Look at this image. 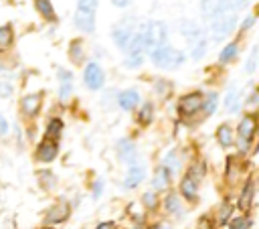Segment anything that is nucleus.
Masks as SVG:
<instances>
[{"label":"nucleus","mask_w":259,"mask_h":229,"mask_svg":"<svg viewBox=\"0 0 259 229\" xmlns=\"http://www.w3.org/2000/svg\"><path fill=\"white\" fill-rule=\"evenodd\" d=\"M180 193H182L188 201H194V199H196V180H194L190 174L182 178V182H180Z\"/></svg>","instance_id":"obj_21"},{"label":"nucleus","mask_w":259,"mask_h":229,"mask_svg":"<svg viewBox=\"0 0 259 229\" xmlns=\"http://www.w3.org/2000/svg\"><path fill=\"white\" fill-rule=\"evenodd\" d=\"M217 138H219V144L227 148V146L233 144V130H231L227 124H223V126L217 130Z\"/></svg>","instance_id":"obj_25"},{"label":"nucleus","mask_w":259,"mask_h":229,"mask_svg":"<svg viewBox=\"0 0 259 229\" xmlns=\"http://www.w3.org/2000/svg\"><path fill=\"white\" fill-rule=\"evenodd\" d=\"M166 209H168L172 215H178V213H180V201H178V197H176L174 193L166 197Z\"/></svg>","instance_id":"obj_29"},{"label":"nucleus","mask_w":259,"mask_h":229,"mask_svg":"<svg viewBox=\"0 0 259 229\" xmlns=\"http://www.w3.org/2000/svg\"><path fill=\"white\" fill-rule=\"evenodd\" d=\"M57 79H59V99L65 103L73 93V73L61 67L57 69Z\"/></svg>","instance_id":"obj_11"},{"label":"nucleus","mask_w":259,"mask_h":229,"mask_svg":"<svg viewBox=\"0 0 259 229\" xmlns=\"http://www.w3.org/2000/svg\"><path fill=\"white\" fill-rule=\"evenodd\" d=\"M59 154V142L51 140V138H42L34 150V158L38 162H53Z\"/></svg>","instance_id":"obj_10"},{"label":"nucleus","mask_w":259,"mask_h":229,"mask_svg":"<svg viewBox=\"0 0 259 229\" xmlns=\"http://www.w3.org/2000/svg\"><path fill=\"white\" fill-rule=\"evenodd\" d=\"M259 128V118L255 113H245L239 122V146L241 150H247L251 140L255 138V132Z\"/></svg>","instance_id":"obj_6"},{"label":"nucleus","mask_w":259,"mask_h":229,"mask_svg":"<svg viewBox=\"0 0 259 229\" xmlns=\"http://www.w3.org/2000/svg\"><path fill=\"white\" fill-rule=\"evenodd\" d=\"M97 6H99V0H77V8H75V16H73V24L77 30H81L85 34H91L95 30Z\"/></svg>","instance_id":"obj_2"},{"label":"nucleus","mask_w":259,"mask_h":229,"mask_svg":"<svg viewBox=\"0 0 259 229\" xmlns=\"http://www.w3.org/2000/svg\"><path fill=\"white\" fill-rule=\"evenodd\" d=\"M95 229H113V223L111 221H105V223H99Z\"/></svg>","instance_id":"obj_42"},{"label":"nucleus","mask_w":259,"mask_h":229,"mask_svg":"<svg viewBox=\"0 0 259 229\" xmlns=\"http://www.w3.org/2000/svg\"><path fill=\"white\" fill-rule=\"evenodd\" d=\"M61 134H63V120L61 118H51L47 122V128H45V138H51V140L59 142Z\"/></svg>","instance_id":"obj_18"},{"label":"nucleus","mask_w":259,"mask_h":229,"mask_svg":"<svg viewBox=\"0 0 259 229\" xmlns=\"http://www.w3.org/2000/svg\"><path fill=\"white\" fill-rule=\"evenodd\" d=\"M42 97H45L42 91H34V93L22 95V99H20V113H22L26 120H34V118L40 113Z\"/></svg>","instance_id":"obj_8"},{"label":"nucleus","mask_w":259,"mask_h":229,"mask_svg":"<svg viewBox=\"0 0 259 229\" xmlns=\"http://www.w3.org/2000/svg\"><path fill=\"white\" fill-rule=\"evenodd\" d=\"M198 229H212L210 219H208V217H202V219L198 221Z\"/></svg>","instance_id":"obj_39"},{"label":"nucleus","mask_w":259,"mask_h":229,"mask_svg":"<svg viewBox=\"0 0 259 229\" xmlns=\"http://www.w3.org/2000/svg\"><path fill=\"white\" fill-rule=\"evenodd\" d=\"M144 174H146L144 164H140V162H132V164H130V170H127V176H125L123 186H125V188H134V186H138V184L144 180Z\"/></svg>","instance_id":"obj_13"},{"label":"nucleus","mask_w":259,"mask_h":229,"mask_svg":"<svg viewBox=\"0 0 259 229\" xmlns=\"http://www.w3.org/2000/svg\"><path fill=\"white\" fill-rule=\"evenodd\" d=\"M83 83H85V87L91 89V91H97V89L103 87V83H105V73H103V69H101L99 63L89 61V63L83 67Z\"/></svg>","instance_id":"obj_7"},{"label":"nucleus","mask_w":259,"mask_h":229,"mask_svg":"<svg viewBox=\"0 0 259 229\" xmlns=\"http://www.w3.org/2000/svg\"><path fill=\"white\" fill-rule=\"evenodd\" d=\"M142 36H144V47L146 51H154L156 47H162L168 43V32H166V24L162 20H148L144 24L138 26Z\"/></svg>","instance_id":"obj_3"},{"label":"nucleus","mask_w":259,"mask_h":229,"mask_svg":"<svg viewBox=\"0 0 259 229\" xmlns=\"http://www.w3.org/2000/svg\"><path fill=\"white\" fill-rule=\"evenodd\" d=\"M152 120H154V103L152 101H146V103H142V107L138 111V122L148 126Z\"/></svg>","instance_id":"obj_22"},{"label":"nucleus","mask_w":259,"mask_h":229,"mask_svg":"<svg viewBox=\"0 0 259 229\" xmlns=\"http://www.w3.org/2000/svg\"><path fill=\"white\" fill-rule=\"evenodd\" d=\"M8 130H10V128H8V120L0 113V136H6V134H8Z\"/></svg>","instance_id":"obj_36"},{"label":"nucleus","mask_w":259,"mask_h":229,"mask_svg":"<svg viewBox=\"0 0 259 229\" xmlns=\"http://www.w3.org/2000/svg\"><path fill=\"white\" fill-rule=\"evenodd\" d=\"M14 93V85L10 81H0V99H8Z\"/></svg>","instance_id":"obj_31"},{"label":"nucleus","mask_w":259,"mask_h":229,"mask_svg":"<svg viewBox=\"0 0 259 229\" xmlns=\"http://www.w3.org/2000/svg\"><path fill=\"white\" fill-rule=\"evenodd\" d=\"M140 93L138 89H123L119 95H117V105L123 109V111H134L138 105H140Z\"/></svg>","instance_id":"obj_12"},{"label":"nucleus","mask_w":259,"mask_h":229,"mask_svg":"<svg viewBox=\"0 0 259 229\" xmlns=\"http://www.w3.org/2000/svg\"><path fill=\"white\" fill-rule=\"evenodd\" d=\"M229 213H231V205L227 203V205H223V209H221V221H223V223L229 219Z\"/></svg>","instance_id":"obj_38"},{"label":"nucleus","mask_w":259,"mask_h":229,"mask_svg":"<svg viewBox=\"0 0 259 229\" xmlns=\"http://www.w3.org/2000/svg\"><path fill=\"white\" fill-rule=\"evenodd\" d=\"M69 59L73 65H81L85 61V45L81 39H73L69 43Z\"/></svg>","instance_id":"obj_16"},{"label":"nucleus","mask_w":259,"mask_h":229,"mask_svg":"<svg viewBox=\"0 0 259 229\" xmlns=\"http://www.w3.org/2000/svg\"><path fill=\"white\" fill-rule=\"evenodd\" d=\"M134 34H136V26H134L132 20H123V22L115 24L113 30H111V39L117 45V49H121V51L127 49V45H130V41H132Z\"/></svg>","instance_id":"obj_9"},{"label":"nucleus","mask_w":259,"mask_h":229,"mask_svg":"<svg viewBox=\"0 0 259 229\" xmlns=\"http://www.w3.org/2000/svg\"><path fill=\"white\" fill-rule=\"evenodd\" d=\"M34 4V10L38 12V16L47 22H57V12H55V6L51 0H32Z\"/></svg>","instance_id":"obj_15"},{"label":"nucleus","mask_w":259,"mask_h":229,"mask_svg":"<svg viewBox=\"0 0 259 229\" xmlns=\"http://www.w3.org/2000/svg\"><path fill=\"white\" fill-rule=\"evenodd\" d=\"M67 217H69V205L61 201V203L53 205V207L47 211L45 221H47V223H63Z\"/></svg>","instance_id":"obj_14"},{"label":"nucleus","mask_w":259,"mask_h":229,"mask_svg":"<svg viewBox=\"0 0 259 229\" xmlns=\"http://www.w3.org/2000/svg\"><path fill=\"white\" fill-rule=\"evenodd\" d=\"M38 178H42L40 182H42V186H47V188H51V186L55 184V182H53L55 176H53L49 170H40V172H38Z\"/></svg>","instance_id":"obj_33"},{"label":"nucleus","mask_w":259,"mask_h":229,"mask_svg":"<svg viewBox=\"0 0 259 229\" xmlns=\"http://www.w3.org/2000/svg\"><path fill=\"white\" fill-rule=\"evenodd\" d=\"M257 59H259V47H253L251 53H249V57H247V61H245V71L249 75L257 69Z\"/></svg>","instance_id":"obj_26"},{"label":"nucleus","mask_w":259,"mask_h":229,"mask_svg":"<svg viewBox=\"0 0 259 229\" xmlns=\"http://www.w3.org/2000/svg\"><path fill=\"white\" fill-rule=\"evenodd\" d=\"M164 168H170L172 172L178 170V162H176V158H174V152H170V154L166 156V166H164Z\"/></svg>","instance_id":"obj_35"},{"label":"nucleus","mask_w":259,"mask_h":229,"mask_svg":"<svg viewBox=\"0 0 259 229\" xmlns=\"http://www.w3.org/2000/svg\"><path fill=\"white\" fill-rule=\"evenodd\" d=\"M150 59L156 67L160 69H176L178 65L184 63L186 55L184 51H176L174 47H170L168 43L162 45V47H156L154 51H150Z\"/></svg>","instance_id":"obj_4"},{"label":"nucleus","mask_w":259,"mask_h":229,"mask_svg":"<svg viewBox=\"0 0 259 229\" xmlns=\"http://www.w3.org/2000/svg\"><path fill=\"white\" fill-rule=\"evenodd\" d=\"M168 186V168H158L154 176V188H166Z\"/></svg>","instance_id":"obj_27"},{"label":"nucleus","mask_w":259,"mask_h":229,"mask_svg":"<svg viewBox=\"0 0 259 229\" xmlns=\"http://www.w3.org/2000/svg\"><path fill=\"white\" fill-rule=\"evenodd\" d=\"M217 101H219V95L212 91V93H208L206 97H204V101H202V109H204V113H214V109H217Z\"/></svg>","instance_id":"obj_28"},{"label":"nucleus","mask_w":259,"mask_h":229,"mask_svg":"<svg viewBox=\"0 0 259 229\" xmlns=\"http://www.w3.org/2000/svg\"><path fill=\"white\" fill-rule=\"evenodd\" d=\"M233 2V6H235V10H241V8H245V6H249L253 0H231Z\"/></svg>","instance_id":"obj_37"},{"label":"nucleus","mask_w":259,"mask_h":229,"mask_svg":"<svg viewBox=\"0 0 259 229\" xmlns=\"http://www.w3.org/2000/svg\"><path fill=\"white\" fill-rule=\"evenodd\" d=\"M178 28H180V32H182L184 41L188 43L190 57H192L194 61L202 59V57H204V53H206V47H208V41H206V34L202 32V28H200L194 20H190V18L180 20Z\"/></svg>","instance_id":"obj_1"},{"label":"nucleus","mask_w":259,"mask_h":229,"mask_svg":"<svg viewBox=\"0 0 259 229\" xmlns=\"http://www.w3.org/2000/svg\"><path fill=\"white\" fill-rule=\"evenodd\" d=\"M101 188H103V182H101V180H97V182H95V186H93V197H95V199L101 195Z\"/></svg>","instance_id":"obj_41"},{"label":"nucleus","mask_w":259,"mask_h":229,"mask_svg":"<svg viewBox=\"0 0 259 229\" xmlns=\"http://www.w3.org/2000/svg\"><path fill=\"white\" fill-rule=\"evenodd\" d=\"M156 91H158L162 97H166V95L172 91V83L166 81V79H158V81H156Z\"/></svg>","instance_id":"obj_30"},{"label":"nucleus","mask_w":259,"mask_h":229,"mask_svg":"<svg viewBox=\"0 0 259 229\" xmlns=\"http://www.w3.org/2000/svg\"><path fill=\"white\" fill-rule=\"evenodd\" d=\"M239 105H241V101H239V89L237 87H231L227 91V95H225V109L229 113H235V111H239Z\"/></svg>","instance_id":"obj_20"},{"label":"nucleus","mask_w":259,"mask_h":229,"mask_svg":"<svg viewBox=\"0 0 259 229\" xmlns=\"http://www.w3.org/2000/svg\"><path fill=\"white\" fill-rule=\"evenodd\" d=\"M14 43V30L10 24H0V53H6Z\"/></svg>","instance_id":"obj_19"},{"label":"nucleus","mask_w":259,"mask_h":229,"mask_svg":"<svg viewBox=\"0 0 259 229\" xmlns=\"http://www.w3.org/2000/svg\"><path fill=\"white\" fill-rule=\"evenodd\" d=\"M251 201H253V182L247 180V184H245V188H243V193H241V197H239V207H241L243 211H249Z\"/></svg>","instance_id":"obj_23"},{"label":"nucleus","mask_w":259,"mask_h":229,"mask_svg":"<svg viewBox=\"0 0 259 229\" xmlns=\"http://www.w3.org/2000/svg\"><path fill=\"white\" fill-rule=\"evenodd\" d=\"M202 101H204V95L200 91H190L186 95H182L176 103V111L180 118H190L194 116L196 111L202 109Z\"/></svg>","instance_id":"obj_5"},{"label":"nucleus","mask_w":259,"mask_h":229,"mask_svg":"<svg viewBox=\"0 0 259 229\" xmlns=\"http://www.w3.org/2000/svg\"><path fill=\"white\" fill-rule=\"evenodd\" d=\"M42 229H53V227H42Z\"/></svg>","instance_id":"obj_44"},{"label":"nucleus","mask_w":259,"mask_h":229,"mask_svg":"<svg viewBox=\"0 0 259 229\" xmlns=\"http://www.w3.org/2000/svg\"><path fill=\"white\" fill-rule=\"evenodd\" d=\"M255 20H257V16H255V14H247V16H245V20L239 24L241 32H247V30H249V28L255 24Z\"/></svg>","instance_id":"obj_34"},{"label":"nucleus","mask_w":259,"mask_h":229,"mask_svg":"<svg viewBox=\"0 0 259 229\" xmlns=\"http://www.w3.org/2000/svg\"><path fill=\"white\" fill-rule=\"evenodd\" d=\"M146 201H148L150 207H154V195H146V197H144V203H146Z\"/></svg>","instance_id":"obj_43"},{"label":"nucleus","mask_w":259,"mask_h":229,"mask_svg":"<svg viewBox=\"0 0 259 229\" xmlns=\"http://www.w3.org/2000/svg\"><path fill=\"white\" fill-rule=\"evenodd\" d=\"M249 225H251V221H249L247 217H237V219H233V221H231V225H229V227H231V229H247Z\"/></svg>","instance_id":"obj_32"},{"label":"nucleus","mask_w":259,"mask_h":229,"mask_svg":"<svg viewBox=\"0 0 259 229\" xmlns=\"http://www.w3.org/2000/svg\"><path fill=\"white\" fill-rule=\"evenodd\" d=\"M130 2H132V0H111V4H113L115 8H125V6H130Z\"/></svg>","instance_id":"obj_40"},{"label":"nucleus","mask_w":259,"mask_h":229,"mask_svg":"<svg viewBox=\"0 0 259 229\" xmlns=\"http://www.w3.org/2000/svg\"><path fill=\"white\" fill-rule=\"evenodd\" d=\"M239 57V41H231L229 45H225L219 53V63L221 65H229Z\"/></svg>","instance_id":"obj_17"},{"label":"nucleus","mask_w":259,"mask_h":229,"mask_svg":"<svg viewBox=\"0 0 259 229\" xmlns=\"http://www.w3.org/2000/svg\"><path fill=\"white\" fill-rule=\"evenodd\" d=\"M117 152H119V158L123 160V162H130L132 158H134V144L130 142V140H121L119 144H117Z\"/></svg>","instance_id":"obj_24"}]
</instances>
